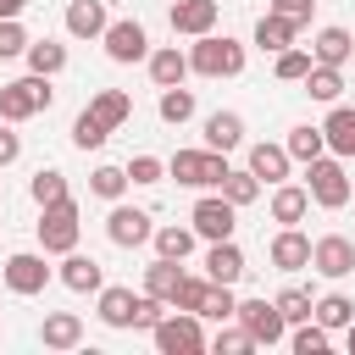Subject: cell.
<instances>
[{"label": "cell", "instance_id": "1", "mask_svg": "<svg viewBox=\"0 0 355 355\" xmlns=\"http://www.w3.org/2000/svg\"><path fill=\"white\" fill-rule=\"evenodd\" d=\"M189 72L200 78H239L244 72V44L239 39H216V33H200V44L189 50Z\"/></svg>", "mask_w": 355, "mask_h": 355}, {"label": "cell", "instance_id": "2", "mask_svg": "<svg viewBox=\"0 0 355 355\" xmlns=\"http://www.w3.org/2000/svg\"><path fill=\"white\" fill-rule=\"evenodd\" d=\"M50 78L44 72H28V78H17V83H0V116L6 122H28V116H39V111H50Z\"/></svg>", "mask_w": 355, "mask_h": 355}, {"label": "cell", "instance_id": "3", "mask_svg": "<svg viewBox=\"0 0 355 355\" xmlns=\"http://www.w3.org/2000/svg\"><path fill=\"white\" fill-rule=\"evenodd\" d=\"M166 172H172L178 183H189V189H222L227 155H222V150H178V155L166 161Z\"/></svg>", "mask_w": 355, "mask_h": 355}, {"label": "cell", "instance_id": "4", "mask_svg": "<svg viewBox=\"0 0 355 355\" xmlns=\"http://www.w3.org/2000/svg\"><path fill=\"white\" fill-rule=\"evenodd\" d=\"M150 338H155V349H161V355H200V349H205V327H200V316H194V311L161 316V322L150 327Z\"/></svg>", "mask_w": 355, "mask_h": 355}, {"label": "cell", "instance_id": "5", "mask_svg": "<svg viewBox=\"0 0 355 355\" xmlns=\"http://www.w3.org/2000/svg\"><path fill=\"white\" fill-rule=\"evenodd\" d=\"M305 194H311L322 211L349 205V178H344V166H338V161H327V155L305 161Z\"/></svg>", "mask_w": 355, "mask_h": 355}, {"label": "cell", "instance_id": "6", "mask_svg": "<svg viewBox=\"0 0 355 355\" xmlns=\"http://www.w3.org/2000/svg\"><path fill=\"white\" fill-rule=\"evenodd\" d=\"M39 244H44V255H67V250H78V205H72V200L39 205Z\"/></svg>", "mask_w": 355, "mask_h": 355}, {"label": "cell", "instance_id": "7", "mask_svg": "<svg viewBox=\"0 0 355 355\" xmlns=\"http://www.w3.org/2000/svg\"><path fill=\"white\" fill-rule=\"evenodd\" d=\"M233 316H239V327H244L255 344H277V338H283V327H288V322H283V311H277L272 300H239V305H233Z\"/></svg>", "mask_w": 355, "mask_h": 355}, {"label": "cell", "instance_id": "8", "mask_svg": "<svg viewBox=\"0 0 355 355\" xmlns=\"http://www.w3.org/2000/svg\"><path fill=\"white\" fill-rule=\"evenodd\" d=\"M189 222H194V239H211V244H216V239H233V227H239V205H227L222 194H205V200L194 205Z\"/></svg>", "mask_w": 355, "mask_h": 355}, {"label": "cell", "instance_id": "9", "mask_svg": "<svg viewBox=\"0 0 355 355\" xmlns=\"http://www.w3.org/2000/svg\"><path fill=\"white\" fill-rule=\"evenodd\" d=\"M100 39H105V55H111V61H122V67H133L139 55H150V33H144L133 17H128V22H105V33H100Z\"/></svg>", "mask_w": 355, "mask_h": 355}, {"label": "cell", "instance_id": "10", "mask_svg": "<svg viewBox=\"0 0 355 355\" xmlns=\"http://www.w3.org/2000/svg\"><path fill=\"white\" fill-rule=\"evenodd\" d=\"M311 266H316L322 277H349V272H355V244H349L344 233H327V239L311 244Z\"/></svg>", "mask_w": 355, "mask_h": 355}, {"label": "cell", "instance_id": "11", "mask_svg": "<svg viewBox=\"0 0 355 355\" xmlns=\"http://www.w3.org/2000/svg\"><path fill=\"white\" fill-rule=\"evenodd\" d=\"M44 283H50L44 255L22 250V255H11V261H6V288H11V294H44Z\"/></svg>", "mask_w": 355, "mask_h": 355}, {"label": "cell", "instance_id": "12", "mask_svg": "<svg viewBox=\"0 0 355 355\" xmlns=\"http://www.w3.org/2000/svg\"><path fill=\"white\" fill-rule=\"evenodd\" d=\"M105 233H111V244L133 250V244H144L155 227H150V211H139V205H116V211L105 216Z\"/></svg>", "mask_w": 355, "mask_h": 355}, {"label": "cell", "instance_id": "13", "mask_svg": "<svg viewBox=\"0 0 355 355\" xmlns=\"http://www.w3.org/2000/svg\"><path fill=\"white\" fill-rule=\"evenodd\" d=\"M216 0H172V33H189V39H200V33H211L216 28Z\"/></svg>", "mask_w": 355, "mask_h": 355}, {"label": "cell", "instance_id": "14", "mask_svg": "<svg viewBox=\"0 0 355 355\" xmlns=\"http://www.w3.org/2000/svg\"><path fill=\"white\" fill-rule=\"evenodd\" d=\"M266 255H272V266H277V272H300V266H311V239H305L300 227H283V233L272 239V250H266Z\"/></svg>", "mask_w": 355, "mask_h": 355}, {"label": "cell", "instance_id": "15", "mask_svg": "<svg viewBox=\"0 0 355 355\" xmlns=\"http://www.w3.org/2000/svg\"><path fill=\"white\" fill-rule=\"evenodd\" d=\"M205 277H211V283H239V277H244V250H239L233 239H216V244L205 250Z\"/></svg>", "mask_w": 355, "mask_h": 355}, {"label": "cell", "instance_id": "16", "mask_svg": "<svg viewBox=\"0 0 355 355\" xmlns=\"http://www.w3.org/2000/svg\"><path fill=\"white\" fill-rule=\"evenodd\" d=\"M61 283H67L72 294H100L105 272H100V261H94V255H78V250H67V261H61Z\"/></svg>", "mask_w": 355, "mask_h": 355}, {"label": "cell", "instance_id": "17", "mask_svg": "<svg viewBox=\"0 0 355 355\" xmlns=\"http://www.w3.org/2000/svg\"><path fill=\"white\" fill-rule=\"evenodd\" d=\"M239 144H244V116H239V111H211V116H205V150H222V155H227V150H239Z\"/></svg>", "mask_w": 355, "mask_h": 355}, {"label": "cell", "instance_id": "18", "mask_svg": "<svg viewBox=\"0 0 355 355\" xmlns=\"http://www.w3.org/2000/svg\"><path fill=\"white\" fill-rule=\"evenodd\" d=\"M78 338H83V322H78L72 311H50V316L39 322V344H44V349H72Z\"/></svg>", "mask_w": 355, "mask_h": 355}, {"label": "cell", "instance_id": "19", "mask_svg": "<svg viewBox=\"0 0 355 355\" xmlns=\"http://www.w3.org/2000/svg\"><path fill=\"white\" fill-rule=\"evenodd\" d=\"M67 33L72 39H100L105 33V6L100 0H72L67 6Z\"/></svg>", "mask_w": 355, "mask_h": 355}, {"label": "cell", "instance_id": "20", "mask_svg": "<svg viewBox=\"0 0 355 355\" xmlns=\"http://www.w3.org/2000/svg\"><path fill=\"white\" fill-rule=\"evenodd\" d=\"M355 55V39L344 33V28H322L316 39H311V61H322V67H344Z\"/></svg>", "mask_w": 355, "mask_h": 355}, {"label": "cell", "instance_id": "21", "mask_svg": "<svg viewBox=\"0 0 355 355\" xmlns=\"http://www.w3.org/2000/svg\"><path fill=\"white\" fill-rule=\"evenodd\" d=\"M250 172H255L261 183H283V178H288V150H283V144H266V139L250 144Z\"/></svg>", "mask_w": 355, "mask_h": 355}, {"label": "cell", "instance_id": "22", "mask_svg": "<svg viewBox=\"0 0 355 355\" xmlns=\"http://www.w3.org/2000/svg\"><path fill=\"white\" fill-rule=\"evenodd\" d=\"M322 139H327L333 155H355V111L349 105H333L327 122H322Z\"/></svg>", "mask_w": 355, "mask_h": 355}, {"label": "cell", "instance_id": "23", "mask_svg": "<svg viewBox=\"0 0 355 355\" xmlns=\"http://www.w3.org/2000/svg\"><path fill=\"white\" fill-rule=\"evenodd\" d=\"M305 211H311V194H305L300 183H277V189H272V222L294 227V222H300Z\"/></svg>", "mask_w": 355, "mask_h": 355}, {"label": "cell", "instance_id": "24", "mask_svg": "<svg viewBox=\"0 0 355 355\" xmlns=\"http://www.w3.org/2000/svg\"><path fill=\"white\" fill-rule=\"evenodd\" d=\"M178 283H183V266L172 261V255H161L155 266H144V294H155V300H178Z\"/></svg>", "mask_w": 355, "mask_h": 355}, {"label": "cell", "instance_id": "25", "mask_svg": "<svg viewBox=\"0 0 355 355\" xmlns=\"http://www.w3.org/2000/svg\"><path fill=\"white\" fill-rule=\"evenodd\" d=\"M294 33H300V22H288V17H277V11H266V17L255 22V44H261V50H272V55H277V50H288V44H294Z\"/></svg>", "mask_w": 355, "mask_h": 355}, {"label": "cell", "instance_id": "26", "mask_svg": "<svg viewBox=\"0 0 355 355\" xmlns=\"http://www.w3.org/2000/svg\"><path fill=\"white\" fill-rule=\"evenodd\" d=\"M150 78H155V89H172V83H183V78H189V55H183L178 44L155 50V55H150Z\"/></svg>", "mask_w": 355, "mask_h": 355}, {"label": "cell", "instance_id": "27", "mask_svg": "<svg viewBox=\"0 0 355 355\" xmlns=\"http://www.w3.org/2000/svg\"><path fill=\"white\" fill-rule=\"evenodd\" d=\"M28 72H44V78H55L61 67H67V44H55V39H28Z\"/></svg>", "mask_w": 355, "mask_h": 355}, {"label": "cell", "instance_id": "28", "mask_svg": "<svg viewBox=\"0 0 355 355\" xmlns=\"http://www.w3.org/2000/svg\"><path fill=\"white\" fill-rule=\"evenodd\" d=\"M300 83H305V94H311V100H322V105H333V100L344 94V78H338V67H322V61H311V72H305Z\"/></svg>", "mask_w": 355, "mask_h": 355}, {"label": "cell", "instance_id": "29", "mask_svg": "<svg viewBox=\"0 0 355 355\" xmlns=\"http://www.w3.org/2000/svg\"><path fill=\"white\" fill-rule=\"evenodd\" d=\"M89 116H100L105 128H122V122L133 116V100H128L122 89H100V94L89 100Z\"/></svg>", "mask_w": 355, "mask_h": 355}, {"label": "cell", "instance_id": "30", "mask_svg": "<svg viewBox=\"0 0 355 355\" xmlns=\"http://www.w3.org/2000/svg\"><path fill=\"white\" fill-rule=\"evenodd\" d=\"M100 322L105 327H133V288H105L100 283Z\"/></svg>", "mask_w": 355, "mask_h": 355}, {"label": "cell", "instance_id": "31", "mask_svg": "<svg viewBox=\"0 0 355 355\" xmlns=\"http://www.w3.org/2000/svg\"><path fill=\"white\" fill-rule=\"evenodd\" d=\"M311 316H316L327 333H338V327H349V322H355V300H349V294H322V300L311 305Z\"/></svg>", "mask_w": 355, "mask_h": 355}, {"label": "cell", "instance_id": "32", "mask_svg": "<svg viewBox=\"0 0 355 355\" xmlns=\"http://www.w3.org/2000/svg\"><path fill=\"white\" fill-rule=\"evenodd\" d=\"M283 150H288V161H316V155L327 150V139H322V128H311V122H300V128H288V139H283Z\"/></svg>", "mask_w": 355, "mask_h": 355}, {"label": "cell", "instance_id": "33", "mask_svg": "<svg viewBox=\"0 0 355 355\" xmlns=\"http://www.w3.org/2000/svg\"><path fill=\"white\" fill-rule=\"evenodd\" d=\"M194 116V89H183V83H172V89H161V122H189Z\"/></svg>", "mask_w": 355, "mask_h": 355}, {"label": "cell", "instance_id": "34", "mask_svg": "<svg viewBox=\"0 0 355 355\" xmlns=\"http://www.w3.org/2000/svg\"><path fill=\"white\" fill-rule=\"evenodd\" d=\"M28 194H33V205H55V200H67V178L55 166H39L33 183H28Z\"/></svg>", "mask_w": 355, "mask_h": 355}, {"label": "cell", "instance_id": "35", "mask_svg": "<svg viewBox=\"0 0 355 355\" xmlns=\"http://www.w3.org/2000/svg\"><path fill=\"white\" fill-rule=\"evenodd\" d=\"M255 194H261V178H255L250 166H244V172L227 166V178H222V200H227V205H250Z\"/></svg>", "mask_w": 355, "mask_h": 355}, {"label": "cell", "instance_id": "36", "mask_svg": "<svg viewBox=\"0 0 355 355\" xmlns=\"http://www.w3.org/2000/svg\"><path fill=\"white\" fill-rule=\"evenodd\" d=\"M233 305H239V300H233V283H211L205 300H200V316H205V322H227Z\"/></svg>", "mask_w": 355, "mask_h": 355}, {"label": "cell", "instance_id": "37", "mask_svg": "<svg viewBox=\"0 0 355 355\" xmlns=\"http://www.w3.org/2000/svg\"><path fill=\"white\" fill-rule=\"evenodd\" d=\"M272 72H277L283 83H300V78L311 72V50H300V44H288V50H277V61H272Z\"/></svg>", "mask_w": 355, "mask_h": 355}, {"label": "cell", "instance_id": "38", "mask_svg": "<svg viewBox=\"0 0 355 355\" xmlns=\"http://www.w3.org/2000/svg\"><path fill=\"white\" fill-rule=\"evenodd\" d=\"M105 139H111V128H105L100 116H89V111H78V122H72V144H78V150H100Z\"/></svg>", "mask_w": 355, "mask_h": 355}, {"label": "cell", "instance_id": "39", "mask_svg": "<svg viewBox=\"0 0 355 355\" xmlns=\"http://www.w3.org/2000/svg\"><path fill=\"white\" fill-rule=\"evenodd\" d=\"M150 239H155V250L172 255V261H183V255L194 250V227H155Z\"/></svg>", "mask_w": 355, "mask_h": 355}, {"label": "cell", "instance_id": "40", "mask_svg": "<svg viewBox=\"0 0 355 355\" xmlns=\"http://www.w3.org/2000/svg\"><path fill=\"white\" fill-rule=\"evenodd\" d=\"M89 189H94L100 200H122V189H128V172H122V166H94V172H89Z\"/></svg>", "mask_w": 355, "mask_h": 355}, {"label": "cell", "instance_id": "41", "mask_svg": "<svg viewBox=\"0 0 355 355\" xmlns=\"http://www.w3.org/2000/svg\"><path fill=\"white\" fill-rule=\"evenodd\" d=\"M205 344H211L216 355H250V349H255V338H250L244 327H222V322H216V338H205Z\"/></svg>", "mask_w": 355, "mask_h": 355}, {"label": "cell", "instance_id": "42", "mask_svg": "<svg viewBox=\"0 0 355 355\" xmlns=\"http://www.w3.org/2000/svg\"><path fill=\"white\" fill-rule=\"evenodd\" d=\"M272 305L283 311V322H311V305H316V300H311L305 288H283V294H277Z\"/></svg>", "mask_w": 355, "mask_h": 355}, {"label": "cell", "instance_id": "43", "mask_svg": "<svg viewBox=\"0 0 355 355\" xmlns=\"http://www.w3.org/2000/svg\"><path fill=\"white\" fill-rule=\"evenodd\" d=\"M327 349V327L322 322H294V355H322Z\"/></svg>", "mask_w": 355, "mask_h": 355}, {"label": "cell", "instance_id": "44", "mask_svg": "<svg viewBox=\"0 0 355 355\" xmlns=\"http://www.w3.org/2000/svg\"><path fill=\"white\" fill-rule=\"evenodd\" d=\"M205 288H211V277H189V272H183V283H178V300H172V305L200 316V300H205Z\"/></svg>", "mask_w": 355, "mask_h": 355}, {"label": "cell", "instance_id": "45", "mask_svg": "<svg viewBox=\"0 0 355 355\" xmlns=\"http://www.w3.org/2000/svg\"><path fill=\"white\" fill-rule=\"evenodd\" d=\"M22 50H28L22 22H17V17H0V61H11V55H22Z\"/></svg>", "mask_w": 355, "mask_h": 355}, {"label": "cell", "instance_id": "46", "mask_svg": "<svg viewBox=\"0 0 355 355\" xmlns=\"http://www.w3.org/2000/svg\"><path fill=\"white\" fill-rule=\"evenodd\" d=\"M128 183H161V172H166V161H155V155H133L128 166Z\"/></svg>", "mask_w": 355, "mask_h": 355}, {"label": "cell", "instance_id": "47", "mask_svg": "<svg viewBox=\"0 0 355 355\" xmlns=\"http://www.w3.org/2000/svg\"><path fill=\"white\" fill-rule=\"evenodd\" d=\"M161 305H166V300H155V294H139V300H133V327H144V333H150V327L166 316Z\"/></svg>", "mask_w": 355, "mask_h": 355}, {"label": "cell", "instance_id": "48", "mask_svg": "<svg viewBox=\"0 0 355 355\" xmlns=\"http://www.w3.org/2000/svg\"><path fill=\"white\" fill-rule=\"evenodd\" d=\"M272 11H277V17H288V22H311L316 0H272Z\"/></svg>", "mask_w": 355, "mask_h": 355}, {"label": "cell", "instance_id": "49", "mask_svg": "<svg viewBox=\"0 0 355 355\" xmlns=\"http://www.w3.org/2000/svg\"><path fill=\"white\" fill-rule=\"evenodd\" d=\"M17 155H22V139H17L11 128H0V166H11Z\"/></svg>", "mask_w": 355, "mask_h": 355}, {"label": "cell", "instance_id": "50", "mask_svg": "<svg viewBox=\"0 0 355 355\" xmlns=\"http://www.w3.org/2000/svg\"><path fill=\"white\" fill-rule=\"evenodd\" d=\"M28 6H33V0H0V17H22Z\"/></svg>", "mask_w": 355, "mask_h": 355}, {"label": "cell", "instance_id": "51", "mask_svg": "<svg viewBox=\"0 0 355 355\" xmlns=\"http://www.w3.org/2000/svg\"><path fill=\"white\" fill-rule=\"evenodd\" d=\"M344 338H349V355H355V322H349V327H344Z\"/></svg>", "mask_w": 355, "mask_h": 355}, {"label": "cell", "instance_id": "52", "mask_svg": "<svg viewBox=\"0 0 355 355\" xmlns=\"http://www.w3.org/2000/svg\"><path fill=\"white\" fill-rule=\"evenodd\" d=\"M349 194H355V189H349Z\"/></svg>", "mask_w": 355, "mask_h": 355}]
</instances>
